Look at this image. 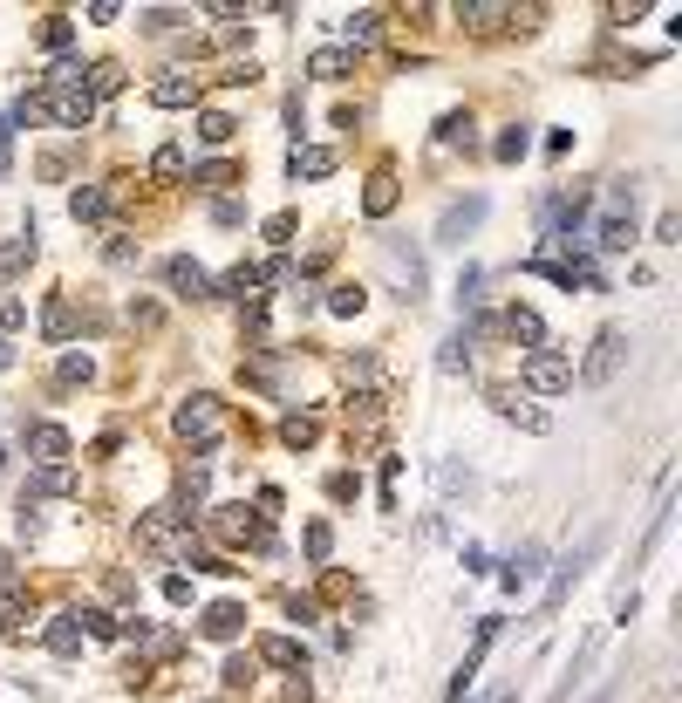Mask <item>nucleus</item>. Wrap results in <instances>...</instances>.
Wrapping results in <instances>:
<instances>
[{
	"mask_svg": "<svg viewBox=\"0 0 682 703\" xmlns=\"http://www.w3.org/2000/svg\"><path fill=\"white\" fill-rule=\"evenodd\" d=\"M676 233H682V219H676V212H662V219H655V239H662V246H676Z\"/></svg>",
	"mask_w": 682,
	"mask_h": 703,
	"instance_id": "obj_48",
	"label": "nucleus"
},
{
	"mask_svg": "<svg viewBox=\"0 0 682 703\" xmlns=\"http://www.w3.org/2000/svg\"><path fill=\"white\" fill-rule=\"evenodd\" d=\"M457 21H464V28H478V35H492L498 21H519V14H512V7H498V0H464V7H457Z\"/></svg>",
	"mask_w": 682,
	"mask_h": 703,
	"instance_id": "obj_21",
	"label": "nucleus"
},
{
	"mask_svg": "<svg viewBox=\"0 0 682 703\" xmlns=\"http://www.w3.org/2000/svg\"><path fill=\"white\" fill-rule=\"evenodd\" d=\"M287 171H294V178H328V171H335V151H328V144H294Z\"/></svg>",
	"mask_w": 682,
	"mask_h": 703,
	"instance_id": "obj_20",
	"label": "nucleus"
},
{
	"mask_svg": "<svg viewBox=\"0 0 682 703\" xmlns=\"http://www.w3.org/2000/svg\"><path fill=\"white\" fill-rule=\"evenodd\" d=\"M355 492H362V478H355V471H335V478H328V499H355Z\"/></svg>",
	"mask_w": 682,
	"mask_h": 703,
	"instance_id": "obj_42",
	"label": "nucleus"
},
{
	"mask_svg": "<svg viewBox=\"0 0 682 703\" xmlns=\"http://www.w3.org/2000/svg\"><path fill=\"white\" fill-rule=\"evenodd\" d=\"M28 260H35V233L28 239H0V280H14Z\"/></svg>",
	"mask_w": 682,
	"mask_h": 703,
	"instance_id": "obj_25",
	"label": "nucleus"
},
{
	"mask_svg": "<svg viewBox=\"0 0 682 703\" xmlns=\"http://www.w3.org/2000/svg\"><path fill=\"white\" fill-rule=\"evenodd\" d=\"M69 41H76V21L69 14H48L41 21V48H69Z\"/></svg>",
	"mask_w": 682,
	"mask_h": 703,
	"instance_id": "obj_35",
	"label": "nucleus"
},
{
	"mask_svg": "<svg viewBox=\"0 0 682 703\" xmlns=\"http://www.w3.org/2000/svg\"><path fill=\"white\" fill-rule=\"evenodd\" d=\"M478 219H485V198H464V205H451V212H444V226H437V233L457 239V233H471Z\"/></svg>",
	"mask_w": 682,
	"mask_h": 703,
	"instance_id": "obj_24",
	"label": "nucleus"
},
{
	"mask_svg": "<svg viewBox=\"0 0 682 703\" xmlns=\"http://www.w3.org/2000/svg\"><path fill=\"white\" fill-rule=\"evenodd\" d=\"M69 212H76V219H103V212H110V192H103V185H82V192H69Z\"/></svg>",
	"mask_w": 682,
	"mask_h": 703,
	"instance_id": "obj_29",
	"label": "nucleus"
},
{
	"mask_svg": "<svg viewBox=\"0 0 682 703\" xmlns=\"http://www.w3.org/2000/svg\"><path fill=\"white\" fill-rule=\"evenodd\" d=\"M69 492H76V471L69 465H41L28 478V499H69Z\"/></svg>",
	"mask_w": 682,
	"mask_h": 703,
	"instance_id": "obj_19",
	"label": "nucleus"
},
{
	"mask_svg": "<svg viewBox=\"0 0 682 703\" xmlns=\"http://www.w3.org/2000/svg\"><path fill=\"white\" fill-rule=\"evenodd\" d=\"M389 205H396V178L382 171V178H369V192H362V212H369V219H382Z\"/></svg>",
	"mask_w": 682,
	"mask_h": 703,
	"instance_id": "obj_31",
	"label": "nucleus"
},
{
	"mask_svg": "<svg viewBox=\"0 0 682 703\" xmlns=\"http://www.w3.org/2000/svg\"><path fill=\"white\" fill-rule=\"evenodd\" d=\"M89 376H96L89 355H62V383H89Z\"/></svg>",
	"mask_w": 682,
	"mask_h": 703,
	"instance_id": "obj_41",
	"label": "nucleus"
},
{
	"mask_svg": "<svg viewBox=\"0 0 682 703\" xmlns=\"http://www.w3.org/2000/svg\"><path fill=\"white\" fill-rule=\"evenodd\" d=\"M21 321H28V308H21L14 294H0V328H21Z\"/></svg>",
	"mask_w": 682,
	"mask_h": 703,
	"instance_id": "obj_46",
	"label": "nucleus"
},
{
	"mask_svg": "<svg viewBox=\"0 0 682 703\" xmlns=\"http://www.w3.org/2000/svg\"><path fill=\"white\" fill-rule=\"evenodd\" d=\"M151 178H185V151H178V144H164V151L151 157Z\"/></svg>",
	"mask_w": 682,
	"mask_h": 703,
	"instance_id": "obj_38",
	"label": "nucleus"
},
{
	"mask_svg": "<svg viewBox=\"0 0 682 703\" xmlns=\"http://www.w3.org/2000/svg\"><path fill=\"white\" fill-rule=\"evenodd\" d=\"M314 437H321V417H314V410H287V417H280V444H294V451H307Z\"/></svg>",
	"mask_w": 682,
	"mask_h": 703,
	"instance_id": "obj_22",
	"label": "nucleus"
},
{
	"mask_svg": "<svg viewBox=\"0 0 682 703\" xmlns=\"http://www.w3.org/2000/svg\"><path fill=\"white\" fill-rule=\"evenodd\" d=\"M164 287H171L178 301H212V274H205L198 260H185V253L164 260Z\"/></svg>",
	"mask_w": 682,
	"mask_h": 703,
	"instance_id": "obj_8",
	"label": "nucleus"
},
{
	"mask_svg": "<svg viewBox=\"0 0 682 703\" xmlns=\"http://www.w3.org/2000/svg\"><path fill=\"white\" fill-rule=\"evenodd\" d=\"M198 519H205V533H212L219 547H260V540H266L260 512L246 506V499H232V506H205Z\"/></svg>",
	"mask_w": 682,
	"mask_h": 703,
	"instance_id": "obj_1",
	"label": "nucleus"
},
{
	"mask_svg": "<svg viewBox=\"0 0 682 703\" xmlns=\"http://www.w3.org/2000/svg\"><path fill=\"white\" fill-rule=\"evenodd\" d=\"M532 574H539V553H519V560L505 567V587L519 594V587H532Z\"/></svg>",
	"mask_w": 682,
	"mask_h": 703,
	"instance_id": "obj_39",
	"label": "nucleus"
},
{
	"mask_svg": "<svg viewBox=\"0 0 682 703\" xmlns=\"http://www.w3.org/2000/svg\"><path fill=\"white\" fill-rule=\"evenodd\" d=\"M260 656H266L273 669H307V649L294 642V635H266V642H260Z\"/></svg>",
	"mask_w": 682,
	"mask_h": 703,
	"instance_id": "obj_23",
	"label": "nucleus"
},
{
	"mask_svg": "<svg viewBox=\"0 0 682 703\" xmlns=\"http://www.w3.org/2000/svg\"><path fill=\"white\" fill-rule=\"evenodd\" d=\"M28 451L41 465H69V430L62 424H28Z\"/></svg>",
	"mask_w": 682,
	"mask_h": 703,
	"instance_id": "obj_15",
	"label": "nucleus"
},
{
	"mask_svg": "<svg viewBox=\"0 0 682 703\" xmlns=\"http://www.w3.org/2000/svg\"><path fill=\"white\" fill-rule=\"evenodd\" d=\"M198 96H205V82L185 76V69H164V76L151 82V103H157V110H198Z\"/></svg>",
	"mask_w": 682,
	"mask_h": 703,
	"instance_id": "obj_9",
	"label": "nucleus"
},
{
	"mask_svg": "<svg viewBox=\"0 0 682 703\" xmlns=\"http://www.w3.org/2000/svg\"><path fill=\"white\" fill-rule=\"evenodd\" d=\"M246 683H253V663H246V656H232V663H226V690H246Z\"/></svg>",
	"mask_w": 682,
	"mask_h": 703,
	"instance_id": "obj_44",
	"label": "nucleus"
},
{
	"mask_svg": "<svg viewBox=\"0 0 682 703\" xmlns=\"http://www.w3.org/2000/svg\"><path fill=\"white\" fill-rule=\"evenodd\" d=\"M76 622H82V635H96V642H116V635H123V622H116L110 608H76Z\"/></svg>",
	"mask_w": 682,
	"mask_h": 703,
	"instance_id": "obj_27",
	"label": "nucleus"
},
{
	"mask_svg": "<svg viewBox=\"0 0 682 703\" xmlns=\"http://www.w3.org/2000/svg\"><path fill=\"white\" fill-rule=\"evenodd\" d=\"M171 21H185V14H178V7H151V14H144V28H151V35H164Z\"/></svg>",
	"mask_w": 682,
	"mask_h": 703,
	"instance_id": "obj_45",
	"label": "nucleus"
},
{
	"mask_svg": "<svg viewBox=\"0 0 682 703\" xmlns=\"http://www.w3.org/2000/svg\"><path fill=\"white\" fill-rule=\"evenodd\" d=\"M594 246H601V253H628V246H635V185H628V178L607 192V212H601V226H594Z\"/></svg>",
	"mask_w": 682,
	"mask_h": 703,
	"instance_id": "obj_2",
	"label": "nucleus"
},
{
	"mask_svg": "<svg viewBox=\"0 0 682 703\" xmlns=\"http://www.w3.org/2000/svg\"><path fill=\"white\" fill-rule=\"evenodd\" d=\"M498 328H505L512 342H526V349H546V321H539V308H526V301H512V308L498 314Z\"/></svg>",
	"mask_w": 682,
	"mask_h": 703,
	"instance_id": "obj_12",
	"label": "nucleus"
},
{
	"mask_svg": "<svg viewBox=\"0 0 682 703\" xmlns=\"http://www.w3.org/2000/svg\"><path fill=\"white\" fill-rule=\"evenodd\" d=\"M41 642H48L55 656H82V622H76V608L48 615V628H41Z\"/></svg>",
	"mask_w": 682,
	"mask_h": 703,
	"instance_id": "obj_16",
	"label": "nucleus"
},
{
	"mask_svg": "<svg viewBox=\"0 0 682 703\" xmlns=\"http://www.w3.org/2000/svg\"><path fill=\"white\" fill-rule=\"evenodd\" d=\"M164 601H171V608H185V601H191V581H185V574H171V581H164Z\"/></svg>",
	"mask_w": 682,
	"mask_h": 703,
	"instance_id": "obj_47",
	"label": "nucleus"
},
{
	"mask_svg": "<svg viewBox=\"0 0 682 703\" xmlns=\"http://www.w3.org/2000/svg\"><path fill=\"white\" fill-rule=\"evenodd\" d=\"M82 89H89V103H96V96H116V89H123V69H116V62H96V69H82Z\"/></svg>",
	"mask_w": 682,
	"mask_h": 703,
	"instance_id": "obj_26",
	"label": "nucleus"
},
{
	"mask_svg": "<svg viewBox=\"0 0 682 703\" xmlns=\"http://www.w3.org/2000/svg\"><path fill=\"white\" fill-rule=\"evenodd\" d=\"M621 349H628V335H621V328H601V335H594V349H587V362H580V383H587V390H601L607 376L621 369Z\"/></svg>",
	"mask_w": 682,
	"mask_h": 703,
	"instance_id": "obj_7",
	"label": "nucleus"
},
{
	"mask_svg": "<svg viewBox=\"0 0 682 703\" xmlns=\"http://www.w3.org/2000/svg\"><path fill=\"white\" fill-rule=\"evenodd\" d=\"M185 540H191V526H185V519H178L171 506H157V512H144V519H137V547H151V553H178Z\"/></svg>",
	"mask_w": 682,
	"mask_h": 703,
	"instance_id": "obj_5",
	"label": "nucleus"
},
{
	"mask_svg": "<svg viewBox=\"0 0 682 703\" xmlns=\"http://www.w3.org/2000/svg\"><path fill=\"white\" fill-rule=\"evenodd\" d=\"M498 403V417H505V424H519V430H532V437H539V430L553 424V417H546V410H532V403H519V390H485Z\"/></svg>",
	"mask_w": 682,
	"mask_h": 703,
	"instance_id": "obj_14",
	"label": "nucleus"
},
{
	"mask_svg": "<svg viewBox=\"0 0 682 703\" xmlns=\"http://www.w3.org/2000/svg\"><path fill=\"white\" fill-rule=\"evenodd\" d=\"M526 390H539V396L573 390V362H567L560 349H532V355H526Z\"/></svg>",
	"mask_w": 682,
	"mask_h": 703,
	"instance_id": "obj_6",
	"label": "nucleus"
},
{
	"mask_svg": "<svg viewBox=\"0 0 682 703\" xmlns=\"http://www.w3.org/2000/svg\"><path fill=\"white\" fill-rule=\"evenodd\" d=\"M178 437L198 444V451H212V444L226 437V410H219V396H185V403H178Z\"/></svg>",
	"mask_w": 682,
	"mask_h": 703,
	"instance_id": "obj_3",
	"label": "nucleus"
},
{
	"mask_svg": "<svg viewBox=\"0 0 682 703\" xmlns=\"http://www.w3.org/2000/svg\"><path fill=\"white\" fill-rule=\"evenodd\" d=\"M232 130H239V123H232L226 110H205V117H198V144H232Z\"/></svg>",
	"mask_w": 682,
	"mask_h": 703,
	"instance_id": "obj_32",
	"label": "nucleus"
},
{
	"mask_svg": "<svg viewBox=\"0 0 682 703\" xmlns=\"http://www.w3.org/2000/svg\"><path fill=\"white\" fill-rule=\"evenodd\" d=\"M123 635H130L151 663H171V656H178V635H171V628H157V622H144V615H130V622H123Z\"/></svg>",
	"mask_w": 682,
	"mask_h": 703,
	"instance_id": "obj_11",
	"label": "nucleus"
},
{
	"mask_svg": "<svg viewBox=\"0 0 682 703\" xmlns=\"http://www.w3.org/2000/svg\"><path fill=\"white\" fill-rule=\"evenodd\" d=\"M0 369H14V349H7V335H0Z\"/></svg>",
	"mask_w": 682,
	"mask_h": 703,
	"instance_id": "obj_49",
	"label": "nucleus"
},
{
	"mask_svg": "<svg viewBox=\"0 0 682 703\" xmlns=\"http://www.w3.org/2000/svg\"><path fill=\"white\" fill-rule=\"evenodd\" d=\"M362 308H369V287H355V280L328 287V314H362Z\"/></svg>",
	"mask_w": 682,
	"mask_h": 703,
	"instance_id": "obj_28",
	"label": "nucleus"
},
{
	"mask_svg": "<svg viewBox=\"0 0 682 703\" xmlns=\"http://www.w3.org/2000/svg\"><path fill=\"white\" fill-rule=\"evenodd\" d=\"M328 553H335V526H328V519H314V526H307V560L321 567Z\"/></svg>",
	"mask_w": 682,
	"mask_h": 703,
	"instance_id": "obj_34",
	"label": "nucleus"
},
{
	"mask_svg": "<svg viewBox=\"0 0 682 703\" xmlns=\"http://www.w3.org/2000/svg\"><path fill=\"white\" fill-rule=\"evenodd\" d=\"M198 185H205V192H226V185H239V164H226V157L198 164Z\"/></svg>",
	"mask_w": 682,
	"mask_h": 703,
	"instance_id": "obj_33",
	"label": "nucleus"
},
{
	"mask_svg": "<svg viewBox=\"0 0 682 703\" xmlns=\"http://www.w3.org/2000/svg\"><path fill=\"white\" fill-rule=\"evenodd\" d=\"M341 48H355V55H362V48H369V41L382 35V7H355V14H341Z\"/></svg>",
	"mask_w": 682,
	"mask_h": 703,
	"instance_id": "obj_17",
	"label": "nucleus"
},
{
	"mask_svg": "<svg viewBox=\"0 0 682 703\" xmlns=\"http://www.w3.org/2000/svg\"><path fill=\"white\" fill-rule=\"evenodd\" d=\"M239 628H246V608H239V601H212V608L198 615V635H205V642H232Z\"/></svg>",
	"mask_w": 682,
	"mask_h": 703,
	"instance_id": "obj_13",
	"label": "nucleus"
},
{
	"mask_svg": "<svg viewBox=\"0 0 682 703\" xmlns=\"http://www.w3.org/2000/svg\"><path fill=\"white\" fill-rule=\"evenodd\" d=\"M35 103H41V117H55L62 130H82V123H96V103H89V89H82V82H76V89H41Z\"/></svg>",
	"mask_w": 682,
	"mask_h": 703,
	"instance_id": "obj_4",
	"label": "nucleus"
},
{
	"mask_svg": "<svg viewBox=\"0 0 682 703\" xmlns=\"http://www.w3.org/2000/svg\"><path fill=\"white\" fill-rule=\"evenodd\" d=\"M526 144H532V137L519 130V123H512V130H505V137L492 144V157H498V164H519V157H526Z\"/></svg>",
	"mask_w": 682,
	"mask_h": 703,
	"instance_id": "obj_36",
	"label": "nucleus"
},
{
	"mask_svg": "<svg viewBox=\"0 0 682 703\" xmlns=\"http://www.w3.org/2000/svg\"><path fill=\"white\" fill-rule=\"evenodd\" d=\"M14 533H21V540H41V533H48V519H41V499H28V492H21V506H14Z\"/></svg>",
	"mask_w": 682,
	"mask_h": 703,
	"instance_id": "obj_30",
	"label": "nucleus"
},
{
	"mask_svg": "<svg viewBox=\"0 0 682 703\" xmlns=\"http://www.w3.org/2000/svg\"><path fill=\"white\" fill-rule=\"evenodd\" d=\"M355 62H362L355 48L328 41V48H314V55H307V76H314V82H348V76H355Z\"/></svg>",
	"mask_w": 682,
	"mask_h": 703,
	"instance_id": "obj_10",
	"label": "nucleus"
},
{
	"mask_svg": "<svg viewBox=\"0 0 682 703\" xmlns=\"http://www.w3.org/2000/svg\"><path fill=\"white\" fill-rule=\"evenodd\" d=\"M0 465H7V451H0Z\"/></svg>",
	"mask_w": 682,
	"mask_h": 703,
	"instance_id": "obj_50",
	"label": "nucleus"
},
{
	"mask_svg": "<svg viewBox=\"0 0 682 703\" xmlns=\"http://www.w3.org/2000/svg\"><path fill=\"white\" fill-rule=\"evenodd\" d=\"M41 335H48V342H69V335H76V308H69V294H48V301H41Z\"/></svg>",
	"mask_w": 682,
	"mask_h": 703,
	"instance_id": "obj_18",
	"label": "nucleus"
},
{
	"mask_svg": "<svg viewBox=\"0 0 682 703\" xmlns=\"http://www.w3.org/2000/svg\"><path fill=\"white\" fill-rule=\"evenodd\" d=\"M110 267H137V246H130L123 233H110Z\"/></svg>",
	"mask_w": 682,
	"mask_h": 703,
	"instance_id": "obj_43",
	"label": "nucleus"
},
{
	"mask_svg": "<svg viewBox=\"0 0 682 703\" xmlns=\"http://www.w3.org/2000/svg\"><path fill=\"white\" fill-rule=\"evenodd\" d=\"M437 144H471V110H451L437 123Z\"/></svg>",
	"mask_w": 682,
	"mask_h": 703,
	"instance_id": "obj_37",
	"label": "nucleus"
},
{
	"mask_svg": "<svg viewBox=\"0 0 682 703\" xmlns=\"http://www.w3.org/2000/svg\"><path fill=\"white\" fill-rule=\"evenodd\" d=\"M294 226H301L294 212H273V219H266V239H273V246H287V239H294Z\"/></svg>",
	"mask_w": 682,
	"mask_h": 703,
	"instance_id": "obj_40",
	"label": "nucleus"
}]
</instances>
